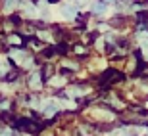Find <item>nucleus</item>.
<instances>
[{
	"label": "nucleus",
	"mask_w": 148,
	"mask_h": 136,
	"mask_svg": "<svg viewBox=\"0 0 148 136\" xmlns=\"http://www.w3.org/2000/svg\"><path fill=\"white\" fill-rule=\"evenodd\" d=\"M102 10H104L102 4H94V14H102Z\"/></svg>",
	"instance_id": "f257e3e1"
},
{
	"label": "nucleus",
	"mask_w": 148,
	"mask_h": 136,
	"mask_svg": "<svg viewBox=\"0 0 148 136\" xmlns=\"http://www.w3.org/2000/svg\"><path fill=\"white\" fill-rule=\"evenodd\" d=\"M31 86H38V77L33 75V79H31Z\"/></svg>",
	"instance_id": "f03ea898"
}]
</instances>
